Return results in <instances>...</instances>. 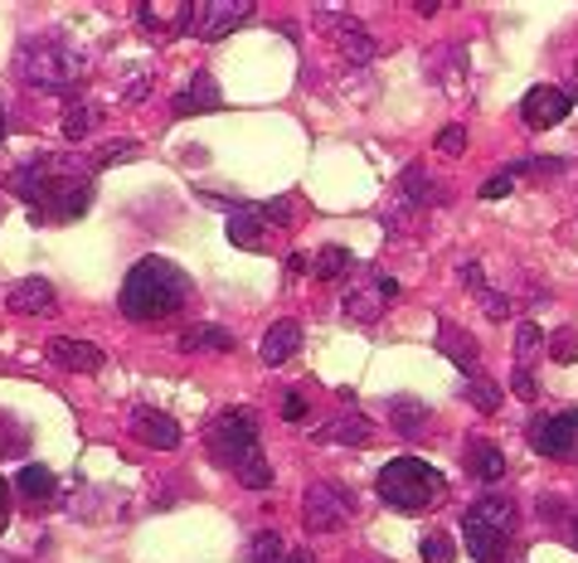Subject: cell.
Here are the masks:
<instances>
[{"instance_id": "obj_16", "label": "cell", "mask_w": 578, "mask_h": 563, "mask_svg": "<svg viewBox=\"0 0 578 563\" xmlns=\"http://www.w3.org/2000/svg\"><path fill=\"white\" fill-rule=\"evenodd\" d=\"M219 107H224V97H219V88H214V78H209V73H195V83L176 97V117H190V113H219Z\"/></svg>"}, {"instance_id": "obj_3", "label": "cell", "mask_w": 578, "mask_h": 563, "mask_svg": "<svg viewBox=\"0 0 578 563\" xmlns=\"http://www.w3.org/2000/svg\"><path fill=\"white\" fill-rule=\"evenodd\" d=\"M379 500H385L389 510H399V516H423V510H433L442 496H448V481L428 467V461L418 457H393L385 471H379Z\"/></svg>"}, {"instance_id": "obj_10", "label": "cell", "mask_w": 578, "mask_h": 563, "mask_svg": "<svg viewBox=\"0 0 578 563\" xmlns=\"http://www.w3.org/2000/svg\"><path fill=\"white\" fill-rule=\"evenodd\" d=\"M521 117H525V127H530V131L559 127V121L569 117V93H559V88H549V83H539V88H530V93L521 97Z\"/></svg>"}, {"instance_id": "obj_15", "label": "cell", "mask_w": 578, "mask_h": 563, "mask_svg": "<svg viewBox=\"0 0 578 563\" xmlns=\"http://www.w3.org/2000/svg\"><path fill=\"white\" fill-rule=\"evenodd\" d=\"M297 346H302V326H297V321H277V326L263 336V346H258V360L273 370V364L292 360V354H297Z\"/></svg>"}, {"instance_id": "obj_4", "label": "cell", "mask_w": 578, "mask_h": 563, "mask_svg": "<svg viewBox=\"0 0 578 563\" xmlns=\"http://www.w3.org/2000/svg\"><path fill=\"white\" fill-rule=\"evenodd\" d=\"M515 534V506L506 496H482L462 516V544L476 563H501Z\"/></svg>"}, {"instance_id": "obj_32", "label": "cell", "mask_w": 578, "mask_h": 563, "mask_svg": "<svg viewBox=\"0 0 578 563\" xmlns=\"http://www.w3.org/2000/svg\"><path fill=\"white\" fill-rule=\"evenodd\" d=\"M549 360H555V364H574L578 360V330H559V336L549 340Z\"/></svg>"}, {"instance_id": "obj_36", "label": "cell", "mask_w": 578, "mask_h": 563, "mask_svg": "<svg viewBox=\"0 0 578 563\" xmlns=\"http://www.w3.org/2000/svg\"><path fill=\"white\" fill-rule=\"evenodd\" d=\"M511 379H515V384H511V389H515V399H525V403H535V399H539V389H535V374H530V370H515Z\"/></svg>"}, {"instance_id": "obj_43", "label": "cell", "mask_w": 578, "mask_h": 563, "mask_svg": "<svg viewBox=\"0 0 578 563\" xmlns=\"http://www.w3.org/2000/svg\"><path fill=\"white\" fill-rule=\"evenodd\" d=\"M282 563H316V559L306 554V549H297V554H287V559H282Z\"/></svg>"}, {"instance_id": "obj_17", "label": "cell", "mask_w": 578, "mask_h": 563, "mask_svg": "<svg viewBox=\"0 0 578 563\" xmlns=\"http://www.w3.org/2000/svg\"><path fill=\"white\" fill-rule=\"evenodd\" d=\"M186 354H229L233 350V336L224 326H190V330H180V340H176Z\"/></svg>"}, {"instance_id": "obj_28", "label": "cell", "mask_w": 578, "mask_h": 563, "mask_svg": "<svg viewBox=\"0 0 578 563\" xmlns=\"http://www.w3.org/2000/svg\"><path fill=\"white\" fill-rule=\"evenodd\" d=\"M418 554H423V563H452L458 559V540H452V534H423Z\"/></svg>"}, {"instance_id": "obj_38", "label": "cell", "mask_w": 578, "mask_h": 563, "mask_svg": "<svg viewBox=\"0 0 578 563\" xmlns=\"http://www.w3.org/2000/svg\"><path fill=\"white\" fill-rule=\"evenodd\" d=\"M64 137H69V141H83V137H88V113H83V107L64 117Z\"/></svg>"}, {"instance_id": "obj_33", "label": "cell", "mask_w": 578, "mask_h": 563, "mask_svg": "<svg viewBox=\"0 0 578 563\" xmlns=\"http://www.w3.org/2000/svg\"><path fill=\"white\" fill-rule=\"evenodd\" d=\"M438 151L442 156H462L466 151V127H442L438 131Z\"/></svg>"}, {"instance_id": "obj_13", "label": "cell", "mask_w": 578, "mask_h": 563, "mask_svg": "<svg viewBox=\"0 0 578 563\" xmlns=\"http://www.w3.org/2000/svg\"><path fill=\"white\" fill-rule=\"evenodd\" d=\"M229 243H239V248H263L267 238V219H263V204H239V210H229Z\"/></svg>"}, {"instance_id": "obj_19", "label": "cell", "mask_w": 578, "mask_h": 563, "mask_svg": "<svg viewBox=\"0 0 578 563\" xmlns=\"http://www.w3.org/2000/svg\"><path fill=\"white\" fill-rule=\"evenodd\" d=\"M375 437V427L365 418H336L326 427H316V443H346V447H365Z\"/></svg>"}, {"instance_id": "obj_1", "label": "cell", "mask_w": 578, "mask_h": 563, "mask_svg": "<svg viewBox=\"0 0 578 563\" xmlns=\"http://www.w3.org/2000/svg\"><path fill=\"white\" fill-rule=\"evenodd\" d=\"M40 224H69L93 204V176L73 156H40L6 180Z\"/></svg>"}, {"instance_id": "obj_21", "label": "cell", "mask_w": 578, "mask_h": 563, "mask_svg": "<svg viewBox=\"0 0 578 563\" xmlns=\"http://www.w3.org/2000/svg\"><path fill=\"white\" fill-rule=\"evenodd\" d=\"M389 413H393V433H403V437H418L428 427V403H418V399H393L389 403Z\"/></svg>"}, {"instance_id": "obj_41", "label": "cell", "mask_w": 578, "mask_h": 563, "mask_svg": "<svg viewBox=\"0 0 578 563\" xmlns=\"http://www.w3.org/2000/svg\"><path fill=\"white\" fill-rule=\"evenodd\" d=\"M287 273H312V263H306V253H292V258H287Z\"/></svg>"}, {"instance_id": "obj_8", "label": "cell", "mask_w": 578, "mask_h": 563, "mask_svg": "<svg viewBox=\"0 0 578 563\" xmlns=\"http://www.w3.org/2000/svg\"><path fill=\"white\" fill-rule=\"evenodd\" d=\"M302 516H306V530L330 534V530H340V524L350 520V496L340 491V486H330V481H316L312 491H306Z\"/></svg>"}, {"instance_id": "obj_34", "label": "cell", "mask_w": 578, "mask_h": 563, "mask_svg": "<svg viewBox=\"0 0 578 563\" xmlns=\"http://www.w3.org/2000/svg\"><path fill=\"white\" fill-rule=\"evenodd\" d=\"M511 190H515V170H501V176H491L482 185V200H506Z\"/></svg>"}, {"instance_id": "obj_23", "label": "cell", "mask_w": 578, "mask_h": 563, "mask_svg": "<svg viewBox=\"0 0 578 563\" xmlns=\"http://www.w3.org/2000/svg\"><path fill=\"white\" fill-rule=\"evenodd\" d=\"M15 486H20V496H30V500H49L59 491V481H54V471L49 467H20Z\"/></svg>"}, {"instance_id": "obj_25", "label": "cell", "mask_w": 578, "mask_h": 563, "mask_svg": "<svg viewBox=\"0 0 578 563\" xmlns=\"http://www.w3.org/2000/svg\"><path fill=\"white\" fill-rule=\"evenodd\" d=\"M539 346H545L539 326L535 321H521V330H515V370H530V360L539 354Z\"/></svg>"}, {"instance_id": "obj_20", "label": "cell", "mask_w": 578, "mask_h": 563, "mask_svg": "<svg viewBox=\"0 0 578 563\" xmlns=\"http://www.w3.org/2000/svg\"><path fill=\"white\" fill-rule=\"evenodd\" d=\"M466 467H472V476H482V481L491 486V481H501V476H506V452H501L496 443H482V437H476Z\"/></svg>"}, {"instance_id": "obj_45", "label": "cell", "mask_w": 578, "mask_h": 563, "mask_svg": "<svg viewBox=\"0 0 578 563\" xmlns=\"http://www.w3.org/2000/svg\"><path fill=\"white\" fill-rule=\"evenodd\" d=\"M0 510H6V481H0Z\"/></svg>"}, {"instance_id": "obj_26", "label": "cell", "mask_w": 578, "mask_h": 563, "mask_svg": "<svg viewBox=\"0 0 578 563\" xmlns=\"http://www.w3.org/2000/svg\"><path fill=\"white\" fill-rule=\"evenodd\" d=\"M462 394H466V403H476V408H482V413H496V408H501V389L491 384V379H482V374H472V379H466V384H462Z\"/></svg>"}, {"instance_id": "obj_40", "label": "cell", "mask_w": 578, "mask_h": 563, "mask_svg": "<svg viewBox=\"0 0 578 563\" xmlns=\"http://www.w3.org/2000/svg\"><path fill=\"white\" fill-rule=\"evenodd\" d=\"M263 219H273V224H287V219H292V204H287V200H267V204H263Z\"/></svg>"}, {"instance_id": "obj_37", "label": "cell", "mask_w": 578, "mask_h": 563, "mask_svg": "<svg viewBox=\"0 0 578 563\" xmlns=\"http://www.w3.org/2000/svg\"><path fill=\"white\" fill-rule=\"evenodd\" d=\"M346 49H350L355 59H370V54H375L370 40H365V34H360V24H346Z\"/></svg>"}, {"instance_id": "obj_42", "label": "cell", "mask_w": 578, "mask_h": 563, "mask_svg": "<svg viewBox=\"0 0 578 563\" xmlns=\"http://www.w3.org/2000/svg\"><path fill=\"white\" fill-rule=\"evenodd\" d=\"M379 301H385V297H399V282H393V277H379Z\"/></svg>"}, {"instance_id": "obj_29", "label": "cell", "mask_w": 578, "mask_h": 563, "mask_svg": "<svg viewBox=\"0 0 578 563\" xmlns=\"http://www.w3.org/2000/svg\"><path fill=\"white\" fill-rule=\"evenodd\" d=\"M141 20L146 24H186L190 30V6H166V0H156V6H141Z\"/></svg>"}, {"instance_id": "obj_9", "label": "cell", "mask_w": 578, "mask_h": 563, "mask_svg": "<svg viewBox=\"0 0 578 563\" xmlns=\"http://www.w3.org/2000/svg\"><path fill=\"white\" fill-rule=\"evenodd\" d=\"M530 443H535L539 457L574 461L578 457V413H555V418L535 423L530 427Z\"/></svg>"}, {"instance_id": "obj_6", "label": "cell", "mask_w": 578, "mask_h": 563, "mask_svg": "<svg viewBox=\"0 0 578 563\" xmlns=\"http://www.w3.org/2000/svg\"><path fill=\"white\" fill-rule=\"evenodd\" d=\"M20 78L30 88H69L78 78V59L54 40H30L20 49Z\"/></svg>"}, {"instance_id": "obj_2", "label": "cell", "mask_w": 578, "mask_h": 563, "mask_svg": "<svg viewBox=\"0 0 578 563\" xmlns=\"http://www.w3.org/2000/svg\"><path fill=\"white\" fill-rule=\"evenodd\" d=\"M195 297V282L180 263L170 258H141L137 267L127 273V282H122V316L137 326H151V321H166V316H176L180 306H186Z\"/></svg>"}, {"instance_id": "obj_27", "label": "cell", "mask_w": 578, "mask_h": 563, "mask_svg": "<svg viewBox=\"0 0 578 563\" xmlns=\"http://www.w3.org/2000/svg\"><path fill=\"white\" fill-rule=\"evenodd\" d=\"M233 476H239V481L249 486V491H267V486H273V467H267V457H263V452H253V457L243 461V467L233 471Z\"/></svg>"}, {"instance_id": "obj_5", "label": "cell", "mask_w": 578, "mask_h": 563, "mask_svg": "<svg viewBox=\"0 0 578 563\" xmlns=\"http://www.w3.org/2000/svg\"><path fill=\"white\" fill-rule=\"evenodd\" d=\"M204 447H209V457H214L219 467H233V471H239L243 461L253 457V452H263V447H258V423H253V413H243V408L219 413V418L209 423V433H204Z\"/></svg>"}, {"instance_id": "obj_7", "label": "cell", "mask_w": 578, "mask_h": 563, "mask_svg": "<svg viewBox=\"0 0 578 563\" xmlns=\"http://www.w3.org/2000/svg\"><path fill=\"white\" fill-rule=\"evenodd\" d=\"M253 15V0H195L190 6V30L200 40H224L229 30H239Z\"/></svg>"}, {"instance_id": "obj_22", "label": "cell", "mask_w": 578, "mask_h": 563, "mask_svg": "<svg viewBox=\"0 0 578 563\" xmlns=\"http://www.w3.org/2000/svg\"><path fill=\"white\" fill-rule=\"evenodd\" d=\"M350 267H355L350 248H336V243H330V248H322V253H316V263H312V277H322V282H336V277H346Z\"/></svg>"}, {"instance_id": "obj_44", "label": "cell", "mask_w": 578, "mask_h": 563, "mask_svg": "<svg viewBox=\"0 0 578 563\" xmlns=\"http://www.w3.org/2000/svg\"><path fill=\"white\" fill-rule=\"evenodd\" d=\"M0 141H6V107H0Z\"/></svg>"}, {"instance_id": "obj_31", "label": "cell", "mask_w": 578, "mask_h": 563, "mask_svg": "<svg viewBox=\"0 0 578 563\" xmlns=\"http://www.w3.org/2000/svg\"><path fill=\"white\" fill-rule=\"evenodd\" d=\"M346 316L350 321H375L379 316V291H355V297H346Z\"/></svg>"}, {"instance_id": "obj_35", "label": "cell", "mask_w": 578, "mask_h": 563, "mask_svg": "<svg viewBox=\"0 0 578 563\" xmlns=\"http://www.w3.org/2000/svg\"><path fill=\"white\" fill-rule=\"evenodd\" d=\"M482 306H486L491 321H506V316H511V297H501V291H486L482 287Z\"/></svg>"}, {"instance_id": "obj_39", "label": "cell", "mask_w": 578, "mask_h": 563, "mask_svg": "<svg viewBox=\"0 0 578 563\" xmlns=\"http://www.w3.org/2000/svg\"><path fill=\"white\" fill-rule=\"evenodd\" d=\"M282 418H287V423H302V418H306V399H302V394H287V399H282Z\"/></svg>"}, {"instance_id": "obj_14", "label": "cell", "mask_w": 578, "mask_h": 563, "mask_svg": "<svg viewBox=\"0 0 578 563\" xmlns=\"http://www.w3.org/2000/svg\"><path fill=\"white\" fill-rule=\"evenodd\" d=\"M10 311L15 316H49L54 311V287H49L44 277H24V282H15L10 287Z\"/></svg>"}, {"instance_id": "obj_46", "label": "cell", "mask_w": 578, "mask_h": 563, "mask_svg": "<svg viewBox=\"0 0 578 563\" xmlns=\"http://www.w3.org/2000/svg\"><path fill=\"white\" fill-rule=\"evenodd\" d=\"M574 540H578V534H574Z\"/></svg>"}, {"instance_id": "obj_12", "label": "cell", "mask_w": 578, "mask_h": 563, "mask_svg": "<svg viewBox=\"0 0 578 563\" xmlns=\"http://www.w3.org/2000/svg\"><path fill=\"white\" fill-rule=\"evenodd\" d=\"M132 433H137L146 447H161V452L180 447V423L166 418L161 408H137V413H132Z\"/></svg>"}, {"instance_id": "obj_24", "label": "cell", "mask_w": 578, "mask_h": 563, "mask_svg": "<svg viewBox=\"0 0 578 563\" xmlns=\"http://www.w3.org/2000/svg\"><path fill=\"white\" fill-rule=\"evenodd\" d=\"M403 194H409V200L418 204V200H428V204H438L442 200V190H438V180L428 176L423 166H409L403 170Z\"/></svg>"}, {"instance_id": "obj_30", "label": "cell", "mask_w": 578, "mask_h": 563, "mask_svg": "<svg viewBox=\"0 0 578 563\" xmlns=\"http://www.w3.org/2000/svg\"><path fill=\"white\" fill-rule=\"evenodd\" d=\"M287 559V549H282V540L273 530L267 534H253V549H249V563H282Z\"/></svg>"}, {"instance_id": "obj_18", "label": "cell", "mask_w": 578, "mask_h": 563, "mask_svg": "<svg viewBox=\"0 0 578 563\" xmlns=\"http://www.w3.org/2000/svg\"><path fill=\"white\" fill-rule=\"evenodd\" d=\"M438 336H442V340H438V350L448 354L452 364H462L466 374H476V340L466 336V330H458L452 321H442V326H438Z\"/></svg>"}, {"instance_id": "obj_11", "label": "cell", "mask_w": 578, "mask_h": 563, "mask_svg": "<svg viewBox=\"0 0 578 563\" xmlns=\"http://www.w3.org/2000/svg\"><path fill=\"white\" fill-rule=\"evenodd\" d=\"M49 360L59 370H73V374H97L107 364V354L93 346V340H73V336H54L49 340Z\"/></svg>"}]
</instances>
